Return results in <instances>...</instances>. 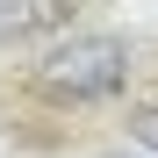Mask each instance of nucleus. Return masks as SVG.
<instances>
[{"instance_id": "3", "label": "nucleus", "mask_w": 158, "mask_h": 158, "mask_svg": "<svg viewBox=\"0 0 158 158\" xmlns=\"http://www.w3.org/2000/svg\"><path fill=\"white\" fill-rule=\"evenodd\" d=\"M137 144L158 158V108H144V115H137Z\"/></svg>"}, {"instance_id": "1", "label": "nucleus", "mask_w": 158, "mask_h": 158, "mask_svg": "<svg viewBox=\"0 0 158 158\" xmlns=\"http://www.w3.org/2000/svg\"><path fill=\"white\" fill-rule=\"evenodd\" d=\"M36 79L58 101H101V94H115L129 79V43L122 36H72L36 65Z\"/></svg>"}, {"instance_id": "2", "label": "nucleus", "mask_w": 158, "mask_h": 158, "mask_svg": "<svg viewBox=\"0 0 158 158\" xmlns=\"http://www.w3.org/2000/svg\"><path fill=\"white\" fill-rule=\"evenodd\" d=\"M29 22H36V0H0V43H7V36H22Z\"/></svg>"}]
</instances>
